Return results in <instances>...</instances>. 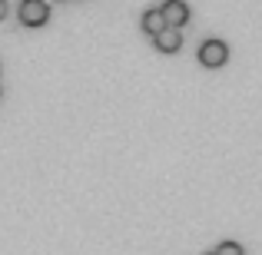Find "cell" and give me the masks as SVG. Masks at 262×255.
Returning a JSON list of instances; mask_svg holds the SVG:
<instances>
[{"label":"cell","mask_w":262,"mask_h":255,"mask_svg":"<svg viewBox=\"0 0 262 255\" xmlns=\"http://www.w3.org/2000/svg\"><path fill=\"white\" fill-rule=\"evenodd\" d=\"M17 20L24 27H47V20H50V4H47V0H20Z\"/></svg>","instance_id":"6da1fadb"},{"label":"cell","mask_w":262,"mask_h":255,"mask_svg":"<svg viewBox=\"0 0 262 255\" xmlns=\"http://www.w3.org/2000/svg\"><path fill=\"white\" fill-rule=\"evenodd\" d=\"M226 60H229V47H226L223 40H206V43L199 47V63H203L206 70H219V66H226Z\"/></svg>","instance_id":"7a4b0ae2"},{"label":"cell","mask_w":262,"mask_h":255,"mask_svg":"<svg viewBox=\"0 0 262 255\" xmlns=\"http://www.w3.org/2000/svg\"><path fill=\"white\" fill-rule=\"evenodd\" d=\"M153 43H156L160 53H179V47H183V30H179V27H163L153 37Z\"/></svg>","instance_id":"3957f363"},{"label":"cell","mask_w":262,"mask_h":255,"mask_svg":"<svg viewBox=\"0 0 262 255\" xmlns=\"http://www.w3.org/2000/svg\"><path fill=\"white\" fill-rule=\"evenodd\" d=\"M160 10H163V17H166V27H183L186 20H189V7H186V0H166Z\"/></svg>","instance_id":"277c9868"},{"label":"cell","mask_w":262,"mask_h":255,"mask_svg":"<svg viewBox=\"0 0 262 255\" xmlns=\"http://www.w3.org/2000/svg\"><path fill=\"white\" fill-rule=\"evenodd\" d=\"M140 27L149 33V37H156V33H160L163 27H166V17H163V10H160V7H153V10H146V13H143Z\"/></svg>","instance_id":"5b68a950"},{"label":"cell","mask_w":262,"mask_h":255,"mask_svg":"<svg viewBox=\"0 0 262 255\" xmlns=\"http://www.w3.org/2000/svg\"><path fill=\"white\" fill-rule=\"evenodd\" d=\"M216 255H246V252H243V245H236V242H223L216 249Z\"/></svg>","instance_id":"8992f818"},{"label":"cell","mask_w":262,"mask_h":255,"mask_svg":"<svg viewBox=\"0 0 262 255\" xmlns=\"http://www.w3.org/2000/svg\"><path fill=\"white\" fill-rule=\"evenodd\" d=\"M7 10H10V7H7V0H0V20L7 17Z\"/></svg>","instance_id":"52a82bcc"},{"label":"cell","mask_w":262,"mask_h":255,"mask_svg":"<svg viewBox=\"0 0 262 255\" xmlns=\"http://www.w3.org/2000/svg\"><path fill=\"white\" fill-rule=\"evenodd\" d=\"M212 255H216V252H212Z\"/></svg>","instance_id":"ba28073f"}]
</instances>
